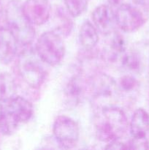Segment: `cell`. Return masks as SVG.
Here are the masks:
<instances>
[{"mask_svg": "<svg viewBox=\"0 0 149 150\" xmlns=\"http://www.w3.org/2000/svg\"><path fill=\"white\" fill-rule=\"evenodd\" d=\"M17 83L13 76L7 73L0 74V102L5 103L17 95Z\"/></svg>", "mask_w": 149, "mask_h": 150, "instance_id": "obj_16", "label": "cell"}, {"mask_svg": "<svg viewBox=\"0 0 149 150\" xmlns=\"http://www.w3.org/2000/svg\"><path fill=\"white\" fill-rule=\"evenodd\" d=\"M119 86L121 90L126 92H130L135 90L138 86V82L133 76L127 75L121 78L119 81Z\"/></svg>", "mask_w": 149, "mask_h": 150, "instance_id": "obj_21", "label": "cell"}, {"mask_svg": "<svg viewBox=\"0 0 149 150\" xmlns=\"http://www.w3.org/2000/svg\"><path fill=\"white\" fill-rule=\"evenodd\" d=\"M84 86L82 79L77 75L69 80L64 89L65 98L69 103H78L84 92Z\"/></svg>", "mask_w": 149, "mask_h": 150, "instance_id": "obj_17", "label": "cell"}, {"mask_svg": "<svg viewBox=\"0 0 149 150\" xmlns=\"http://www.w3.org/2000/svg\"><path fill=\"white\" fill-rule=\"evenodd\" d=\"M110 38L106 47L104 56L109 61H116L118 59H121L123 54L126 52V46L123 37L118 32L112 31L107 35Z\"/></svg>", "mask_w": 149, "mask_h": 150, "instance_id": "obj_13", "label": "cell"}, {"mask_svg": "<svg viewBox=\"0 0 149 150\" xmlns=\"http://www.w3.org/2000/svg\"><path fill=\"white\" fill-rule=\"evenodd\" d=\"M105 149H128V146L127 144L126 145L125 144L120 142L119 140L114 141V142L108 143L107 144Z\"/></svg>", "mask_w": 149, "mask_h": 150, "instance_id": "obj_23", "label": "cell"}, {"mask_svg": "<svg viewBox=\"0 0 149 150\" xmlns=\"http://www.w3.org/2000/svg\"><path fill=\"white\" fill-rule=\"evenodd\" d=\"M91 18L93 24L98 32L107 35L114 31L115 13L112 11L110 6L106 4L99 5L91 13Z\"/></svg>", "mask_w": 149, "mask_h": 150, "instance_id": "obj_10", "label": "cell"}, {"mask_svg": "<svg viewBox=\"0 0 149 150\" xmlns=\"http://www.w3.org/2000/svg\"><path fill=\"white\" fill-rule=\"evenodd\" d=\"M131 137L143 138L149 132V114L143 108H137L133 114L129 123Z\"/></svg>", "mask_w": 149, "mask_h": 150, "instance_id": "obj_12", "label": "cell"}, {"mask_svg": "<svg viewBox=\"0 0 149 150\" xmlns=\"http://www.w3.org/2000/svg\"><path fill=\"white\" fill-rule=\"evenodd\" d=\"M3 13H4V10H3L2 4H1V1H0V20H1V17H2Z\"/></svg>", "mask_w": 149, "mask_h": 150, "instance_id": "obj_25", "label": "cell"}, {"mask_svg": "<svg viewBox=\"0 0 149 150\" xmlns=\"http://www.w3.org/2000/svg\"><path fill=\"white\" fill-rule=\"evenodd\" d=\"M115 20L117 26L125 32L137 30L145 21L143 13L136 7L129 4H122L117 7Z\"/></svg>", "mask_w": 149, "mask_h": 150, "instance_id": "obj_6", "label": "cell"}, {"mask_svg": "<svg viewBox=\"0 0 149 150\" xmlns=\"http://www.w3.org/2000/svg\"><path fill=\"white\" fill-rule=\"evenodd\" d=\"M128 127L126 114L115 105L102 107L95 119L96 136L99 141L107 144L121 139Z\"/></svg>", "mask_w": 149, "mask_h": 150, "instance_id": "obj_1", "label": "cell"}, {"mask_svg": "<svg viewBox=\"0 0 149 150\" xmlns=\"http://www.w3.org/2000/svg\"><path fill=\"white\" fill-rule=\"evenodd\" d=\"M57 16L61 21V25L58 26V30L56 32L60 34L61 36H67L70 34L73 26L72 21L70 18L71 15L67 10L65 11L64 8H60L58 10Z\"/></svg>", "mask_w": 149, "mask_h": 150, "instance_id": "obj_18", "label": "cell"}, {"mask_svg": "<svg viewBox=\"0 0 149 150\" xmlns=\"http://www.w3.org/2000/svg\"><path fill=\"white\" fill-rule=\"evenodd\" d=\"M89 90L95 100H108L115 95L116 83L112 78L103 73L92 76L89 82Z\"/></svg>", "mask_w": 149, "mask_h": 150, "instance_id": "obj_8", "label": "cell"}, {"mask_svg": "<svg viewBox=\"0 0 149 150\" xmlns=\"http://www.w3.org/2000/svg\"><path fill=\"white\" fill-rule=\"evenodd\" d=\"M53 133L57 143L64 149H72L77 144L80 129L77 122L65 115L58 116L53 126Z\"/></svg>", "mask_w": 149, "mask_h": 150, "instance_id": "obj_5", "label": "cell"}, {"mask_svg": "<svg viewBox=\"0 0 149 150\" xmlns=\"http://www.w3.org/2000/svg\"><path fill=\"white\" fill-rule=\"evenodd\" d=\"M20 123L10 112L5 103L0 102V133L10 136L15 132Z\"/></svg>", "mask_w": 149, "mask_h": 150, "instance_id": "obj_15", "label": "cell"}, {"mask_svg": "<svg viewBox=\"0 0 149 150\" xmlns=\"http://www.w3.org/2000/svg\"><path fill=\"white\" fill-rule=\"evenodd\" d=\"M16 57V72L20 79L32 89H39L45 82V64L31 45L22 47Z\"/></svg>", "mask_w": 149, "mask_h": 150, "instance_id": "obj_2", "label": "cell"}, {"mask_svg": "<svg viewBox=\"0 0 149 150\" xmlns=\"http://www.w3.org/2000/svg\"><path fill=\"white\" fill-rule=\"evenodd\" d=\"M34 49L46 64L56 66L61 62L65 55V45L61 35L56 31H48L39 36Z\"/></svg>", "mask_w": 149, "mask_h": 150, "instance_id": "obj_4", "label": "cell"}, {"mask_svg": "<svg viewBox=\"0 0 149 150\" xmlns=\"http://www.w3.org/2000/svg\"><path fill=\"white\" fill-rule=\"evenodd\" d=\"M127 146H128V149H149V142L146 137H132Z\"/></svg>", "mask_w": 149, "mask_h": 150, "instance_id": "obj_22", "label": "cell"}, {"mask_svg": "<svg viewBox=\"0 0 149 150\" xmlns=\"http://www.w3.org/2000/svg\"><path fill=\"white\" fill-rule=\"evenodd\" d=\"M22 10L32 25L41 26L49 20L51 5L49 0H26L22 4Z\"/></svg>", "mask_w": 149, "mask_h": 150, "instance_id": "obj_7", "label": "cell"}, {"mask_svg": "<svg viewBox=\"0 0 149 150\" xmlns=\"http://www.w3.org/2000/svg\"><path fill=\"white\" fill-rule=\"evenodd\" d=\"M121 62L126 68L131 70H135L140 67V59L136 54L125 52L121 57Z\"/></svg>", "mask_w": 149, "mask_h": 150, "instance_id": "obj_20", "label": "cell"}, {"mask_svg": "<svg viewBox=\"0 0 149 150\" xmlns=\"http://www.w3.org/2000/svg\"><path fill=\"white\" fill-rule=\"evenodd\" d=\"M64 2L66 10L72 17L77 18L86 11L89 0H64Z\"/></svg>", "mask_w": 149, "mask_h": 150, "instance_id": "obj_19", "label": "cell"}, {"mask_svg": "<svg viewBox=\"0 0 149 150\" xmlns=\"http://www.w3.org/2000/svg\"><path fill=\"white\" fill-rule=\"evenodd\" d=\"M79 40L85 51H93L99 42L98 30L89 21H85L79 32Z\"/></svg>", "mask_w": 149, "mask_h": 150, "instance_id": "obj_14", "label": "cell"}, {"mask_svg": "<svg viewBox=\"0 0 149 150\" xmlns=\"http://www.w3.org/2000/svg\"><path fill=\"white\" fill-rule=\"evenodd\" d=\"M4 14L7 26L15 37L20 47L32 45L35 38V31L33 25L23 14L20 1L11 0L6 7Z\"/></svg>", "mask_w": 149, "mask_h": 150, "instance_id": "obj_3", "label": "cell"}, {"mask_svg": "<svg viewBox=\"0 0 149 150\" xmlns=\"http://www.w3.org/2000/svg\"><path fill=\"white\" fill-rule=\"evenodd\" d=\"M5 103L20 124L28 122L33 115L34 108L32 103L23 97L16 95L9 101L5 102Z\"/></svg>", "mask_w": 149, "mask_h": 150, "instance_id": "obj_11", "label": "cell"}, {"mask_svg": "<svg viewBox=\"0 0 149 150\" xmlns=\"http://www.w3.org/2000/svg\"><path fill=\"white\" fill-rule=\"evenodd\" d=\"M124 0H108V4L110 7H118L121 4H123Z\"/></svg>", "mask_w": 149, "mask_h": 150, "instance_id": "obj_24", "label": "cell"}, {"mask_svg": "<svg viewBox=\"0 0 149 150\" xmlns=\"http://www.w3.org/2000/svg\"><path fill=\"white\" fill-rule=\"evenodd\" d=\"M20 47L18 42L7 26L0 28V62L8 64L17 57Z\"/></svg>", "mask_w": 149, "mask_h": 150, "instance_id": "obj_9", "label": "cell"}]
</instances>
